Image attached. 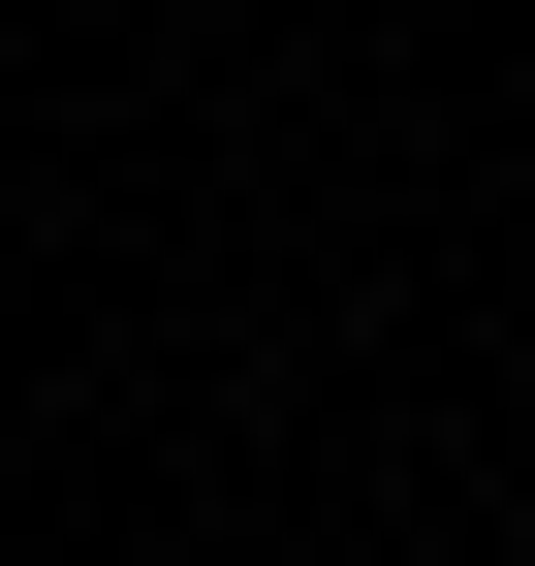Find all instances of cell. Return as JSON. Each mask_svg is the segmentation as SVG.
<instances>
[{"label":"cell","instance_id":"6da1fadb","mask_svg":"<svg viewBox=\"0 0 535 566\" xmlns=\"http://www.w3.org/2000/svg\"><path fill=\"white\" fill-rule=\"evenodd\" d=\"M126 566H189V535H126Z\"/></svg>","mask_w":535,"mask_h":566}]
</instances>
